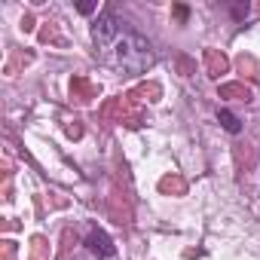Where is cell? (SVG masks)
I'll return each instance as SVG.
<instances>
[{"mask_svg": "<svg viewBox=\"0 0 260 260\" xmlns=\"http://www.w3.org/2000/svg\"><path fill=\"white\" fill-rule=\"evenodd\" d=\"M86 245H89V251H92V254H98V257H113V251H116V248H113V242H110L101 230H92V233H89V239H86Z\"/></svg>", "mask_w": 260, "mask_h": 260, "instance_id": "obj_2", "label": "cell"}, {"mask_svg": "<svg viewBox=\"0 0 260 260\" xmlns=\"http://www.w3.org/2000/svg\"><path fill=\"white\" fill-rule=\"evenodd\" d=\"M116 61L125 68V71H132V74H141L150 61H153V52H150V43L141 40L135 31H128L122 28V34L116 37Z\"/></svg>", "mask_w": 260, "mask_h": 260, "instance_id": "obj_1", "label": "cell"}, {"mask_svg": "<svg viewBox=\"0 0 260 260\" xmlns=\"http://www.w3.org/2000/svg\"><path fill=\"white\" fill-rule=\"evenodd\" d=\"M217 119H220V125L226 128V132H233V135L239 132V128H242V125H239V119H236L230 110H220V113H217Z\"/></svg>", "mask_w": 260, "mask_h": 260, "instance_id": "obj_3", "label": "cell"}]
</instances>
